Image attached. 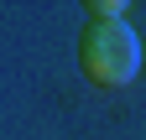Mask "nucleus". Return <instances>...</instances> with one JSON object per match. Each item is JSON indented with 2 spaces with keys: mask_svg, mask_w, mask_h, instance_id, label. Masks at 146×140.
<instances>
[{
  "mask_svg": "<svg viewBox=\"0 0 146 140\" xmlns=\"http://www.w3.org/2000/svg\"><path fill=\"white\" fill-rule=\"evenodd\" d=\"M78 73L94 88H125L141 73V37L131 21H89L78 31Z\"/></svg>",
  "mask_w": 146,
  "mask_h": 140,
  "instance_id": "f257e3e1",
  "label": "nucleus"
},
{
  "mask_svg": "<svg viewBox=\"0 0 146 140\" xmlns=\"http://www.w3.org/2000/svg\"><path fill=\"white\" fill-rule=\"evenodd\" d=\"M89 21H125V5L120 0H99V5H89Z\"/></svg>",
  "mask_w": 146,
  "mask_h": 140,
  "instance_id": "f03ea898",
  "label": "nucleus"
}]
</instances>
